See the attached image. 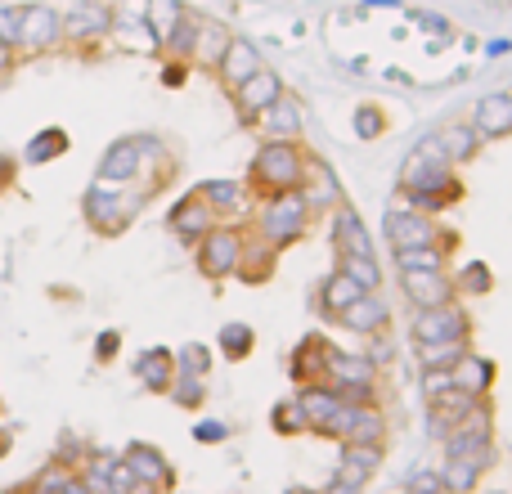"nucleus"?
Segmentation results:
<instances>
[{
	"instance_id": "obj_1",
	"label": "nucleus",
	"mask_w": 512,
	"mask_h": 494,
	"mask_svg": "<svg viewBox=\"0 0 512 494\" xmlns=\"http://www.w3.org/2000/svg\"><path fill=\"white\" fill-rule=\"evenodd\" d=\"M306 158L310 149L301 140H265L261 149L252 153L248 167V189L261 198L288 194V189H301V176H306Z\"/></svg>"
},
{
	"instance_id": "obj_2",
	"label": "nucleus",
	"mask_w": 512,
	"mask_h": 494,
	"mask_svg": "<svg viewBox=\"0 0 512 494\" xmlns=\"http://www.w3.org/2000/svg\"><path fill=\"white\" fill-rule=\"evenodd\" d=\"M310 230V207L306 198H301V189H288V194H274L261 203V212H256V234H261L270 247H292L297 239H306Z\"/></svg>"
},
{
	"instance_id": "obj_3",
	"label": "nucleus",
	"mask_w": 512,
	"mask_h": 494,
	"mask_svg": "<svg viewBox=\"0 0 512 494\" xmlns=\"http://www.w3.org/2000/svg\"><path fill=\"white\" fill-rule=\"evenodd\" d=\"M153 153H162V144L153 140V135H122V140H113L104 153H99L95 162V180L99 185H135V180L144 176V162L153 158Z\"/></svg>"
},
{
	"instance_id": "obj_4",
	"label": "nucleus",
	"mask_w": 512,
	"mask_h": 494,
	"mask_svg": "<svg viewBox=\"0 0 512 494\" xmlns=\"http://www.w3.org/2000/svg\"><path fill=\"white\" fill-rule=\"evenodd\" d=\"M144 198H131L126 189L117 185H90L86 194H81V212H86V225L95 234H104V239H117V234L126 230V225L135 221V212H140Z\"/></svg>"
},
{
	"instance_id": "obj_5",
	"label": "nucleus",
	"mask_w": 512,
	"mask_h": 494,
	"mask_svg": "<svg viewBox=\"0 0 512 494\" xmlns=\"http://www.w3.org/2000/svg\"><path fill=\"white\" fill-rule=\"evenodd\" d=\"M382 234H387L391 252H396V247H450L454 252V243H459L450 230L436 225V216H423L405 203L387 207V216H382Z\"/></svg>"
},
{
	"instance_id": "obj_6",
	"label": "nucleus",
	"mask_w": 512,
	"mask_h": 494,
	"mask_svg": "<svg viewBox=\"0 0 512 494\" xmlns=\"http://www.w3.org/2000/svg\"><path fill=\"white\" fill-rule=\"evenodd\" d=\"M243 243H248V230H243V225H216V230L194 247L198 274L212 283L234 279V274H239V261H243Z\"/></svg>"
},
{
	"instance_id": "obj_7",
	"label": "nucleus",
	"mask_w": 512,
	"mask_h": 494,
	"mask_svg": "<svg viewBox=\"0 0 512 494\" xmlns=\"http://www.w3.org/2000/svg\"><path fill=\"white\" fill-rule=\"evenodd\" d=\"M409 337H414L418 346H427V342H472V315L459 306V301H450V306H432V310H414V319H409Z\"/></svg>"
},
{
	"instance_id": "obj_8",
	"label": "nucleus",
	"mask_w": 512,
	"mask_h": 494,
	"mask_svg": "<svg viewBox=\"0 0 512 494\" xmlns=\"http://www.w3.org/2000/svg\"><path fill=\"white\" fill-rule=\"evenodd\" d=\"M113 5H99V0H77V5L63 9V45H81V50H95L99 41L113 36Z\"/></svg>"
},
{
	"instance_id": "obj_9",
	"label": "nucleus",
	"mask_w": 512,
	"mask_h": 494,
	"mask_svg": "<svg viewBox=\"0 0 512 494\" xmlns=\"http://www.w3.org/2000/svg\"><path fill=\"white\" fill-rule=\"evenodd\" d=\"M63 50V14L54 5H23V27H18V54L36 59V54Z\"/></svg>"
},
{
	"instance_id": "obj_10",
	"label": "nucleus",
	"mask_w": 512,
	"mask_h": 494,
	"mask_svg": "<svg viewBox=\"0 0 512 494\" xmlns=\"http://www.w3.org/2000/svg\"><path fill=\"white\" fill-rule=\"evenodd\" d=\"M382 432L387 418L378 405H342L324 427V436H342V445H382Z\"/></svg>"
},
{
	"instance_id": "obj_11",
	"label": "nucleus",
	"mask_w": 512,
	"mask_h": 494,
	"mask_svg": "<svg viewBox=\"0 0 512 494\" xmlns=\"http://www.w3.org/2000/svg\"><path fill=\"white\" fill-rule=\"evenodd\" d=\"M216 225H221V216L203 203V194H198V189H189L185 198H176V207L167 212V230L176 234L185 247H198L207 234L216 230Z\"/></svg>"
},
{
	"instance_id": "obj_12",
	"label": "nucleus",
	"mask_w": 512,
	"mask_h": 494,
	"mask_svg": "<svg viewBox=\"0 0 512 494\" xmlns=\"http://www.w3.org/2000/svg\"><path fill=\"white\" fill-rule=\"evenodd\" d=\"M400 288H405V301L414 310H432V306L459 301L450 270H400Z\"/></svg>"
},
{
	"instance_id": "obj_13",
	"label": "nucleus",
	"mask_w": 512,
	"mask_h": 494,
	"mask_svg": "<svg viewBox=\"0 0 512 494\" xmlns=\"http://www.w3.org/2000/svg\"><path fill=\"white\" fill-rule=\"evenodd\" d=\"M279 95H283V77H279L274 68H261L256 77L243 81V86L234 90L230 99H234V113H239V122H243V126H256V122H261V113H265V108H270Z\"/></svg>"
},
{
	"instance_id": "obj_14",
	"label": "nucleus",
	"mask_w": 512,
	"mask_h": 494,
	"mask_svg": "<svg viewBox=\"0 0 512 494\" xmlns=\"http://www.w3.org/2000/svg\"><path fill=\"white\" fill-rule=\"evenodd\" d=\"M122 459L131 463L135 481L153 486L158 494H171V490H176V468L167 463V454H162L158 445H149V441H131V445L122 450Z\"/></svg>"
},
{
	"instance_id": "obj_15",
	"label": "nucleus",
	"mask_w": 512,
	"mask_h": 494,
	"mask_svg": "<svg viewBox=\"0 0 512 494\" xmlns=\"http://www.w3.org/2000/svg\"><path fill=\"white\" fill-rule=\"evenodd\" d=\"M301 198H306L310 216H315V212H337V207L346 203V198H342V180H337V176H333V167H328L324 158H315V153L306 158V176H301Z\"/></svg>"
},
{
	"instance_id": "obj_16",
	"label": "nucleus",
	"mask_w": 512,
	"mask_h": 494,
	"mask_svg": "<svg viewBox=\"0 0 512 494\" xmlns=\"http://www.w3.org/2000/svg\"><path fill=\"white\" fill-rule=\"evenodd\" d=\"M261 68H265V59H261V50H256V41H248V36L234 32L230 50H225L221 63H216V81H221V86L234 95V90H239L248 77H256Z\"/></svg>"
},
{
	"instance_id": "obj_17",
	"label": "nucleus",
	"mask_w": 512,
	"mask_h": 494,
	"mask_svg": "<svg viewBox=\"0 0 512 494\" xmlns=\"http://www.w3.org/2000/svg\"><path fill=\"white\" fill-rule=\"evenodd\" d=\"M328 355H333V342H328L324 333H306L288 360L292 382H297V387H306V382H328Z\"/></svg>"
},
{
	"instance_id": "obj_18",
	"label": "nucleus",
	"mask_w": 512,
	"mask_h": 494,
	"mask_svg": "<svg viewBox=\"0 0 512 494\" xmlns=\"http://www.w3.org/2000/svg\"><path fill=\"white\" fill-rule=\"evenodd\" d=\"M472 126H477L481 140H508L512 135V95L508 90H490L472 104Z\"/></svg>"
},
{
	"instance_id": "obj_19",
	"label": "nucleus",
	"mask_w": 512,
	"mask_h": 494,
	"mask_svg": "<svg viewBox=\"0 0 512 494\" xmlns=\"http://www.w3.org/2000/svg\"><path fill=\"white\" fill-rule=\"evenodd\" d=\"M337 324L351 328V333H360V337L387 333V324H391V306L382 301V292H364V297H355L351 306H346L342 315H337Z\"/></svg>"
},
{
	"instance_id": "obj_20",
	"label": "nucleus",
	"mask_w": 512,
	"mask_h": 494,
	"mask_svg": "<svg viewBox=\"0 0 512 494\" xmlns=\"http://www.w3.org/2000/svg\"><path fill=\"white\" fill-rule=\"evenodd\" d=\"M135 378H140L144 391H153V396H167L171 382H176V351H167V346H149V351L135 355Z\"/></svg>"
},
{
	"instance_id": "obj_21",
	"label": "nucleus",
	"mask_w": 512,
	"mask_h": 494,
	"mask_svg": "<svg viewBox=\"0 0 512 494\" xmlns=\"http://www.w3.org/2000/svg\"><path fill=\"white\" fill-rule=\"evenodd\" d=\"M333 252L337 256H373V234L364 230L360 212L351 203H342L333 212Z\"/></svg>"
},
{
	"instance_id": "obj_22",
	"label": "nucleus",
	"mask_w": 512,
	"mask_h": 494,
	"mask_svg": "<svg viewBox=\"0 0 512 494\" xmlns=\"http://www.w3.org/2000/svg\"><path fill=\"white\" fill-rule=\"evenodd\" d=\"M301 126H306V117H301V99L288 95V90L261 113L265 140H301Z\"/></svg>"
},
{
	"instance_id": "obj_23",
	"label": "nucleus",
	"mask_w": 512,
	"mask_h": 494,
	"mask_svg": "<svg viewBox=\"0 0 512 494\" xmlns=\"http://www.w3.org/2000/svg\"><path fill=\"white\" fill-rule=\"evenodd\" d=\"M450 373H454V391H463V396H472V400H486V391L495 387V378H499L495 360H490V355H477V351L463 355Z\"/></svg>"
},
{
	"instance_id": "obj_24",
	"label": "nucleus",
	"mask_w": 512,
	"mask_h": 494,
	"mask_svg": "<svg viewBox=\"0 0 512 494\" xmlns=\"http://www.w3.org/2000/svg\"><path fill=\"white\" fill-rule=\"evenodd\" d=\"M378 468H382V445H342V463H337L333 477L346 481V486H355V490H364Z\"/></svg>"
},
{
	"instance_id": "obj_25",
	"label": "nucleus",
	"mask_w": 512,
	"mask_h": 494,
	"mask_svg": "<svg viewBox=\"0 0 512 494\" xmlns=\"http://www.w3.org/2000/svg\"><path fill=\"white\" fill-rule=\"evenodd\" d=\"M490 459L495 454H454V459H445L441 463V481H445V490L450 494H472L477 490V481H481V472L490 468Z\"/></svg>"
},
{
	"instance_id": "obj_26",
	"label": "nucleus",
	"mask_w": 512,
	"mask_h": 494,
	"mask_svg": "<svg viewBox=\"0 0 512 494\" xmlns=\"http://www.w3.org/2000/svg\"><path fill=\"white\" fill-rule=\"evenodd\" d=\"M297 400H301V409H306L310 432H324V427L333 423V414L342 409L333 382H306V387H297Z\"/></svg>"
},
{
	"instance_id": "obj_27",
	"label": "nucleus",
	"mask_w": 512,
	"mask_h": 494,
	"mask_svg": "<svg viewBox=\"0 0 512 494\" xmlns=\"http://www.w3.org/2000/svg\"><path fill=\"white\" fill-rule=\"evenodd\" d=\"M194 189L203 194V203L212 207L216 216H234V212L248 207V189H243L239 180H230V176H212V180H203V185H194Z\"/></svg>"
},
{
	"instance_id": "obj_28",
	"label": "nucleus",
	"mask_w": 512,
	"mask_h": 494,
	"mask_svg": "<svg viewBox=\"0 0 512 494\" xmlns=\"http://www.w3.org/2000/svg\"><path fill=\"white\" fill-rule=\"evenodd\" d=\"M274 261H279V247H270L261 239V234H248V243H243V261H239V274L234 279L243 283H265L274 274Z\"/></svg>"
},
{
	"instance_id": "obj_29",
	"label": "nucleus",
	"mask_w": 512,
	"mask_h": 494,
	"mask_svg": "<svg viewBox=\"0 0 512 494\" xmlns=\"http://www.w3.org/2000/svg\"><path fill=\"white\" fill-rule=\"evenodd\" d=\"M436 140H441V149H445V158H450V167H468V162L481 153V144H486V140L477 135V126H472V122H450L441 135H436Z\"/></svg>"
},
{
	"instance_id": "obj_30",
	"label": "nucleus",
	"mask_w": 512,
	"mask_h": 494,
	"mask_svg": "<svg viewBox=\"0 0 512 494\" xmlns=\"http://www.w3.org/2000/svg\"><path fill=\"white\" fill-rule=\"evenodd\" d=\"M68 149H72V135L63 131V126H41V131L23 144V167H45V162L63 158Z\"/></svg>"
},
{
	"instance_id": "obj_31",
	"label": "nucleus",
	"mask_w": 512,
	"mask_h": 494,
	"mask_svg": "<svg viewBox=\"0 0 512 494\" xmlns=\"http://www.w3.org/2000/svg\"><path fill=\"white\" fill-rule=\"evenodd\" d=\"M355 297H364V288L355 279H346L342 270H333L324 283H319V297H315V306H319V315H328V319H337L346 306H351Z\"/></svg>"
},
{
	"instance_id": "obj_32",
	"label": "nucleus",
	"mask_w": 512,
	"mask_h": 494,
	"mask_svg": "<svg viewBox=\"0 0 512 494\" xmlns=\"http://www.w3.org/2000/svg\"><path fill=\"white\" fill-rule=\"evenodd\" d=\"M234 32L225 23H216V18L203 14V27H198V50H194V68H207L216 72V63H221V54L230 50Z\"/></svg>"
},
{
	"instance_id": "obj_33",
	"label": "nucleus",
	"mask_w": 512,
	"mask_h": 494,
	"mask_svg": "<svg viewBox=\"0 0 512 494\" xmlns=\"http://www.w3.org/2000/svg\"><path fill=\"white\" fill-rule=\"evenodd\" d=\"M198 27H203V14L189 9L185 18L176 23V32L162 41V59H180V63H194V50H198Z\"/></svg>"
},
{
	"instance_id": "obj_34",
	"label": "nucleus",
	"mask_w": 512,
	"mask_h": 494,
	"mask_svg": "<svg viewBox=\"0 0 512 494\" xmlns=\"http://www.w3.org/2000/svg\"><path fill=\"white\" fill-rule=\"evenodd\" d=\"M185 14H189L185 0H144V23H149V32H153V41L158 45L176 32V23Z\"/></svg>"
},
{
	"instance_id": "obj_35",
	"label": "nucleus",
	"mask_w": 512,
	"mask_h": 494,
	"mask_svg": "<svg viewBox=\"0 0 512 494\" xmlns=\"http://www.w3.org/2000/svg\"><path fill=\"white\" fill-rule=\"evenodd\" d=\"M216 346H221L225 360H248V355L256 351V328L243 324V319H230V324H221V333H216Z\"/></svg>"
},
{
	"instance_id": "obj_36",
	"label": "nucleus",
	"mask_w": 512,
	"mask_h": 494,
	"mask_svg": "<svg viewBox=\"0 0 512 494\" xmlns=\"http://www.w3.org/2000/svg\"><path fill=\"white\" fill-rule=\"evenodd\" d=\"M270 427L279 436H297V432H310V423H306V409H301V400H297V391L292 396H283L279 405L270 409Z\"/></svg>"
},
{
	"instance_id": "obj_37",
	"label": "nucleus",
	"mask_w": 512,
	"mask_h": 494,
	"mask_svg": "<svg viewBox=\"0 0 512 494\" xmlns=\"http://www.w3.org/2000/svg\"><path fill=\"white\" fill-rule=\"evenodd\" d=\"M450 247H396V270H445Z\"/></svg>"
},
{
	"instance_id": "obj_38",
	"label": "nucleus",
	"mask_w": 512,
	"mask_h": 494,
	"mask_svg": "<svg viewBox=\"0 0 512 494\" xmlns=\"http://www.w3.org/2000/svg\"><path fill=\"white\" fill-rule=\"evenodd\" d=\"M337 270L346 274V279H355L364 292H378L382 288V265L378 256H337Z\"/></svg>"
},
{
	"instance_id": "obj_39",
	"label": "nucleus",
	"mask_w": 512,
	"mask_h": 494,
	"mask_svg": "<svg viewBox=\"0 0 512 494\" xmlns=\"http://www.w3.org/2000/svg\"><path fill=\"white\" fill-rule=\"evenodd\" d=\"M450 279H454V292H459V297H486V292L495 288V274H490L486 261H468L459 274H450Z\"/></svg>"
},
{
	"instance_id": "obj_40",
	"label": "nucleus",
	"mask_w": 512,
	"mask_h": 494,
	"mask_svg": "<svg viewBox=\"0 0 512 494\" xmlns=\"http://www.w3.org/2000/svg\"><path fill=\"white\" fill-rule=\"evenodd\" d=\"M351 126H355V140H382L387 135V108L382 104H355V113H351Z\"/></svg>"
},
{
	"instance_id": "obj_41",
	"label": "nucleus",
	"mask_w": 512,
	"mask_h": 494,
	"mask_svg": "<svg viewBox=\"0 0 512 494\" xmlns=\"http://www.w3.org/2000/svg\"><path fill=\"white\" fill-rule=\"evenodd\" d=\"M468 351H472V342H427V346H418V364L423 369H454Z\"/></svg>"
},
{
	"instance_id": "obj_42",
	"label": "nucleus",
	"mask_w": 512,
	"mask_h": 494,
	"mask_svg": "<svg viewBox=\"0 0 512 494\" xmlns=\"http://www.w3.org/2000/svg\"><path fill=\"white\" fill-rule=\"evenodd\" d=\"M176 373H189V378H207V373H212V346L185 342V346L176 351Z\"/></svg>"
},
{
	"instance_id": "obj_43",
	"label": "nucleus",
	"mask_w": 512,
	"mask_h": 494,
	"mask_svg": "<svg viewBox=\"0 0 512 494\" xmlns=\"http://www.w3.org/2000/svg\"><path fill=\"white\" fill-rule=\"evenodd\" d=\"M167 396L176 400V409H203V400H207V378H189V373H176V382H171Z\"/></svg>"
},
{
	"instance_id": "obj_44",
	"label": "nucleus",
	"mask_w": 512,
	"mask_h": 494,
	"mask_svg": "<svg viewBox=\"0 0 512 494\" xmlns=\"http://www.w3.org/2000/svg\"><path fill=\"white\" fill-rule=\"evenodd\" d=\"M18 27H23V5H5L0 0V45L18 50Z\"/></svg>"
},
{
	"instance_id": "obj_45",
	"label": "nucleus",
	"mask_w": 512,
	"mask_h": 494,
	"mask_svg": "<svg viewBox=\"0 0 512 494\" xmlns=\"http://www.w3.org/2000/svg\"><path fill=\"white\" fill-rule=\"evenodd\" d=\"M454 391V373L450 369H423V396L427 400H441Z\"/></svg>"
},
{
	"instance_id": "obj_46",
	"label": "nucleus",
	"mask_w": 512,
	"mask_h": 494,
	"mask_svg": "<svg viewBox=\"0 0 512 494\" xmlns=\"http://www.w3.org/2000/svg\"><path fill=\"white\" fill-rule=\"evenodd\" d=\"M135 490V472H131V463L117 454V463L108 468V494H131Z\"/></svg>"
},
{
	"instance_id": "obj_47",
	"label": "nucleus",
	"mask_w": 512,
	"mask_h": 494,
	"mask_svg": "<svg viewBox=\"0 0 512 494\" xmlns=\"http://www.w3.org/2000/svg\"><path fill=\"white\" fill-rule=\"evenodd\" d=\"M194 441L198 445H221V441H230V427H225L221 418H203V423L194 427Z\"/></svg>"
},
{
	"instance_id": "obj_48",
	"label": "nucleus",
	"mask_w": 512,
	"mask_h": 494,
	"mask_svg": "<svg viewBox=\"0 0 512 494\" xmlns=\"http://www.w3.org/2000/svg\"><path fill=\"white\" fill-rule=\"evenodd\" d=\"M117 351H122V333H117V328H104V333L95 337V360L99 364H113Z\"/></svg>"
},
{
	"instance_id": "obj_49",
	"label": "nucleus",
	"mask_w": 512,
	"mask_h": 494,
	"mask_svg": "<svg viewBox=\"0 0 512 494\" xmlns=\"http://www.w3.org/2000/svg\"><path fill=\"white\" fill-rule=\"evenodd\" d=\"M189 72H194V63H180V59H162V86L167 90H180L189 81Z\"/></svg>"
},
{
	"instance_id": "obj_50",
	"label": "nucleus",
	"mask_w": 512,
	"mask_h": 494,
	"mask_svg": "<svg viewBox=\"0 0 512 494\" xmlns=\"http://www.w3.org/2000/svg\"><path fill=\"white\" fill-rule=\"evenodd\" d=\"M414 23L432 27V32H436V36H445V41L454 36V23H445V18H436V14H414Z\"/></svg>"
},
{
	"instance_id": "obj_51",
	"label": "nucleus",
	"mask_w": 512,
	"mask_h": 494,
	"mask_svg": "<svg viewBox=\"0 0 512 494\" xmlns=\"http://www.w3.org/2000/svg\"><path fill=\"white\" fill-rule=\"evenodd\" d=\"M14 68H18V50H9V45H0V81H5Z\"/></svg>"
},
{
	"instance_id": "obj_52",
	"label": "nucleus",
	"mask_w": 512,
	"mask_h": 494,
	"mask_svg": "<svg viewBox=\"0 0 512 494\" xmlns=\"http://www.w3.org/2000/svg\"><path fill=\"white\" fill-rule=\"evenodd\" d=\"M324 494H360V490H355V486H346V481H337V477H333V481H328V490H324Z\"/></svg>"
},
{
	"instance_id": "obj_53",
	"label": "nucleus",
	"mask_w": 512,
	"mask_h": 494,
	"mask_svg": "<svg viewBox=\"0 0 512 494\" xmlns=\"http://www.w3.org/2000/svg\"><path fill=\"white\" fill-rule=\"evenodd\" d=\"M9 445H14V436H9L5 427H0V459H5V454H9Z\"/></svg>"
},
{
	"instance_id": "obj_54",
	"label": "nucleus",
	"mask_w": 512,
	"mask_h": 494,
	"mask_svg": "<svg viewBox=\"0 0 512 494\" xmlns=\"http://www.w3.org/2000/svg\"><path fill=\"white\" fill-rule=\"evenodd\" d=\"M508 50H512L508 41H490V45H486V54H508Z\"/></svg>"
},
{
	"instance_id": "obj_55",
	"label": "nucleus",
	"mask_w": 512,
	"mask_h": 494,
	"mask_svg": "<svg viewBox=\"0 0 512 494\" xmlns=\"http://www.w3.org/2000/svg\"><path fill=\"white\" fill-rule=\"evenodd\" d=\"M288 494H319V490H306V486H292Z\"/></svg>"
}]
</instances>
